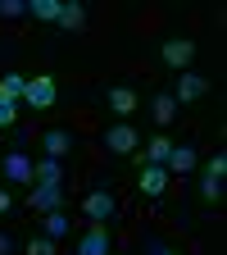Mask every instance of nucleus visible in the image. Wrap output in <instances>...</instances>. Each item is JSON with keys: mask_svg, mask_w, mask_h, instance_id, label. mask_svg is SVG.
<instances>
[{"mask_svg": "<svg viewBox=\"0 0 227 255\" xmlns=\"http://www.w3.org/2000/svg\"><path fill=\"white\" fill-rule=\"evenodd\" d=\"M164 64H173V69H186L191 59H196V41H182V37H173V41H164Z\"/></svg>", "mask_w": 227, "mask_h": 255, "instance_id": "8", "label": "nucleus"}, {"mask_svg": "<svg viewBox=\"0 0 227 255\" xmlns=\"http://www.w3.org/2000/svg\"><path fill=\"white\" fill-rule=\"evenodd\" d=\"M137 146H141V137H137L132 123H114V128H105V150H109V155H132Z\"/></svg>", "mask_w": 227, "mask_h": 255, "instance_id": "2", "label": "nucleus"}, {"mask_svg": "<svg viewBox=\"0 0 227 255\" xmlns=\"http://www.w3.org/2000/svg\"><path fill=\"white\" fill-rule=\"evenodd\" d=\"M14 119H18V105L0 96V132H5V128H14Z\"/></svg>", "mask_w": 227, "mask_h": 255, "instance_id": "21", "label": "nucleus"}, {"mask_svg": "<svg viewBox=\"0 0 227 255\" xmlns=\"http://www.w3.org/2000/svg\"><path fill=\"white\" fill-rule=\"evenodd\" d=\"M82 210H86V219H91V223H109L118 205H114V196H109L105 187H95V191H86V201H82Z\"/></svg>", "mask_w": 227, "mask_h": 255, "instance_id": "3", "label": "nucleus"}, {"mask_svg": "<svg viewBox=\"0 0 227 255\" xmlns=\"http://www.w3.org/2000/svg\"><path fill=\"white\" fill-rule=\"evenodd\" d=\"M200 196H205L209 205H214V201H223V178H205V182H200Z\"/></svg>", "mask_w": 227, "mask_h": 255, "instance_id": "20", "label": "nucleus"}, {"mask_svg": "<svg viewBox=\"0 0 227 255\" xmlns=\"http://www.w3.org/2000/svg\"><path fill=\"white\" fill-rule=\"evenodd\" d=\"M46 237H50V242L69 237V214H64V210H50V214H46Z\"/></svg>", "mask_w": 227, "mask_h": 255, "instance_id": "19", "label": "nucleus"}, {"mask_svg": "<svg viewBox=\"0 0 227 255\" xmlns=\"http://www.w3.org/2000/svg\"><path fill=\"white\" fill-rule=\"evenodd\" d=\"M109 246H114V237H109L105 223H91V228L77 237V255H109Z\"/></svg>", "mask_w": 227, "mask_h": 255, "instance_id": "4", "label": "nucleus"}, {"mask_svg": "<svg viewBox=\"0 0 227 255\" xmlns=\"http://www.w3.org/2000/svg\"><path fill=\"white\" fill-rule=\"evenodd\" d=\"M9 251H14V242H9L5 233H0V255H9Z\"/></svg>", "mask_w": 227, "mask_h": 255, "instance_id": "26", "label": "nucleus"}, {"mask_svg": "<svg viewBox=\"0 0 227 255\" xmlns=\"http://www.w3.org/2000/svg\"><path fill=\"white\" fill-rule=\"evenodd\" d=\"M105 105H109L114 114H132L141 101H137V91H132V87H109V91H105Z\"/></svg>", "mask_w": 227, "mask_h": 255, "instance_id": "10", "label": "nucleus"}, {"mask_svg": "<svg viewBox=\"0 0 227 255\" xmlns=\"http://www.w3.org/2000/svg\"><path fill=\"white\" fill-rule=\"evenodd\" d=\"M59 9H64V0H27V14L41 23H59Z\"/></svg>", "mask_w": 227, "mask_h": 255, "instance_id": "14", "label": "nucleus"}, {"mask_svg": "<svg viewBox=\"0 0 227 255\" xmlns=\"http://www.w3.org/2000/svg\"><path fill=\"white\" fill-rule=\"evenodd\" d=\"M223 173H227V155L218 150V155L209 159V169H205V178H223Z\"/></svg>", "mask_w": 227, "mask_h": 255, "instance_id": "24", "label": "nucleus"}, {"mask_svg": "<svg viewBox=\"0 0 227 255\" xmlns=\"http://www.w3.org/2000/svg\"><path fill=\"white\" fill-rule=\"evenodd\" d=\"M0 169H5V178H9V182H23V187H32V155H23V150H9L5 159H0Z\"/></svg>", "mask_w": 227, "mask_h": 255, "instance_id": "6", "label": "nucleus"}, {"mask_svg": "<svg viewBox=\"0 0 227 255\" xmlns=\"http://www.w3.org/2000/svg\"><path fill=\"white\" fill-rule=\"evenodd\" d=\"M196 159H200V155H196V146H173V155H168V164H164V169H168V178H173V173L182 178V173L196 169Z\"/></svg>", "mask_w": 227, "mask_h": 255, "instance_id": "11", "label": "nucleus"}, {"mask_svg": "<svg viewBox=\"0 0 227 255\" xmlns=\"http://www.w3.org/2000/svg\"><path fill=\"white\" fill-rule=\"evenodd\" d=\"M164 187H168V169L164 164H146L141 169V191L146 196H164Z\"/></svg>", "mask_w": 227, "mask_h": 255, "instance_id": "12", "label": "nucleus"}, {"mask_svg": "<svg viewBox=\"0 0 227 255\" xmlns=\"http://www.w3.org/2000/svg\"><path fill=\"white\" fill-rule=\"evenodd\" d=\"M150 110H154V123H173V119H177V101H173V91H159L154 101H150Z\"/></svg>", "mask_w": 227, "mask_h": 255, "instance_id": "15", "label": "nucleus"}, {"mask_svg": "<svg viewBox=\"0 0 227 255\" xmlns=\"http://www.w3.org/2000/svg\"><path fill=\"white\" fill-rule=\"evenodd\" d=\"M23 91H27V78L23 73H5V78H0V96H5V101H23Z\"/></svg>", "mask_w": 227, "mask_h": 255, "instance_id": "17", "label": "nucleus"}, {"mask_svg": "<svg viewBox=\"0 0 227 255\" xmlns=\"http://www.w3.org/2000/svg\"><path fill=\"white\" fill-rule=\"evenodd\" d=\"M59 27H69V32L86 27V5H77V0H69V5L59 9Z\"/></svg>", "mask_w": 227, "mask_h": 255, "instance_id": "16", "label": "nucleus"}, {"mask_svg": "<svg viewBox=\"0 0 227 255\" xmlns=\"http://www.w3.org/2000/svg\"><path fill=\"white\" fill-rule=\"evenodd\" d=\"M27 255H59V251H55L50 237H32V242H27Z\"/></svg>", "mask_w": 227, "mask_h": 255, "instance_id": "23", "label": "nucleus"}, {"mask_svg": "<svg viewBox=\"0 0 227 255\" xmlns=\"http://www.w3.org/2000/svg\"><path fill=\"white\" fill-rule=\"evenodd\" d=\"M59 205H64V187H32V210L50 214V210H59Z\"/></svg>", "mask_w": 227, "mask_h": 255, "instance_id": "13", "label": "nucleus"}, {"mask_svg": "<svg viewBox=\"0 0 227 255\" xmlns=\"http://www.w3.org/2000/svg\"><path fill=\"white\" fill-rule=\"evenodd\" d=\"M205 91H209V82H205L200 73L182 69V78H177V91H173V101H177V105H182V101H200Z\"/></svg>", "mask_w": 227, "mask_h": 255, "instance_id": "7", "label": "nucleus"}, {"mask_svg": "<svg viewBox=\"0 0 227 255\" xmlns=\"http://www.w3.org/2000/svg\"><path fill=\"white\" fill-rule=\"evenodd\" d=\"M55 96H59V87H55V78H50V73H37V78H27V91H23V101H27L32 110H50V105H55Z\"/></svg>", "mask_w": 227, "mask_h": 255, "instance_id": "1", "label": "nucleus"}, {"mask_svg": "<svg viewBox=\"0 0 227 255\" xmlns=\"http://www.w3.org/2000/svg\"><path fill=\"white\" fill-rule=\"evenodd\" d=\"M27 14V0H0V18H23Z\"/></svg>", "mask_w": 227, "mask_h": 255, "instance_id": "22", "label": "nucleus"}, {"mask_svg": "<svg viewBox=\"0 0 227 255\" xmlns=\"http://www.w3.org/2000/svg\"><path fill=\"white\" fill-rule=\"evenodd\" d=\"M168 155H173V141H168V137H150V146H146V164H168Z\"/></svg>", "mask_w": 227, "mask_h": 255, "instance_id": "18", "label": "nucleus"}, {"mask_svg": "<svg viewBox=\"0 0 227 255\" xmlns=\"http://www.w3.org/2000/svg\"><path fill=\"white\" fill-rule=\"evenodd\" d=\"M9 205H14V196H9L5 187H0V214H9Z\"/></svg>", "mask_w": 227, "mask_h": 255, "instance_id": "25", "label": "nucleus"}, {"mask_svg": "<svg viewBox=\"0 0 227 255\" xmlns=\"http://www.w3.org/2000/svg\"><path fill=\"white\" fill-rule=\"evenodd\" d=\"M32 182L37 187H64V159H50V155L32 159Z\"/></svg>", "mask_w": 227, "mask_h": 255, "instance_id": "5", "label": "nucleus"}, {"mask_svg": "<svg viewBox=\"0 0 227 255\" xmlns=\"http://www.w3.org/2000/svg\"><path fill=\"white\" fill-rule=\"evenodd\" d=\"M150 255H177L173 246H150Z\"/></svg>", "mask_w": 227, "mask_h": 255, "instance_id": "27", "label": "nucleus"}, {"mask_svg": "<svg viewBox=\"0 0 227 255\" xmlns=\"http://www.w3.org/2000/svg\"><path fill=\"white\" fill-rule=\"evenodd\" d=\"M41 150H46L50 159H64V155L73 150V132H69V128H50V132L41 137Z\"/></svg>", "mask_w": 227, "mask_h": 255, "instance_id": "9", "label": "nucleus"}]
</instances>
